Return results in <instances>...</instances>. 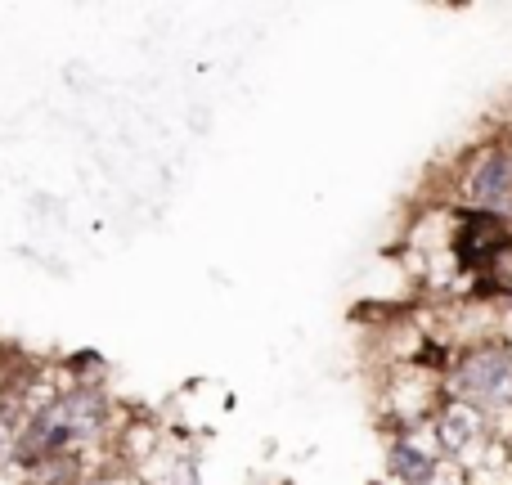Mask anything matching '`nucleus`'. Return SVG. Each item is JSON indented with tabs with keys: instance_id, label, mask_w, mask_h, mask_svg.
I'll return each instance as SVG.
<instances>
[{
	"instance_id": "f257e3e1",
	"label": "nucleus",
	"mask_w": 512,
	"mask_h": 485,
	"mask_svg": "<svg viewBox=\"0 0 512 485\" xmlns=\"http://www.w3.org/2000/svg\"><path fill=\"white\" fill-rule=\"evenodd\" d=\"M454 400L468 405H512V355L508 351H468L454 373Z\"/></svg>"
},
{
	"instance_id": "f03ea898",
	"label": "nucleus",
	"mask_w": 512,
	"mask_h": 485,
	"mask_svg": "<svg viewBox=\"0 0 512 485\" xmlns=\"http://www.w3.org/2000/svg\"><path fill=\"white\" fill-rule=\"evenodd\" d=\"M512 243V230L504 216L495 212H472L468 221L459 225V234H454V247H459V261L472 265V270H481V265L490 261V256L499 252V247Z\"/></svg>"
},
{
	"instance_id": "7ed1b4c3",
	"label": "nucleus",
	"mask_w": 512,
	"mask_h": 485,
	"mask_svg": "<svg viewBox=\"0 0 512 485\" xmlns=\"http://www.w3.org/2000/svg\"><path fill=\"white\" fill-rule=\"evenodd\" d=\"M468 194H472V203L495 207V216H504V207L512 203V162H508V153L495 149V153H486V158L472 167Z\"/></svg>"
},
{
	"instance_id": "20e7f679",
	"label": "nucleus",
	"mask_w": 512,
	"mask_h": 485,
	"mask_svg": "<svg viewBox=\"0 0 512 485\" xmlns=\"http://www.w3.org/2000/svg\"><path fill=\"white\" fill-rule=\"evenodd\" d=\"M481 427H486V414H481L477 405H468V400H450V405L441 409V418H436L432 432L445 450H468V445L481 436Z\"/></svg>"
},
{
	"instance_id": "39448f33",
	"label": "nucleus",
	"mask_w": 512,
	"mask_h": 485,
	"mask_svg": "<svg viewBox=\"0 0 512 485\" xmlns=\"http://www.w3.org/2000/svg\"><path fill=\"white\" fill-rule=\"evenodd\" d=\"M391 472L405 485H423L436 472V450L414 445V436H400V445L391 450Z\"/></svg>"
},
{
	"instance_id": "423d86ee",
	"label": "nucleus",
	"mask_w": 512,
	"mask_h": 485,
	"mask_svg": "<svg viewBox=\"0 0 512 485\" xmlns=\"http://www.w3.org/2000/svg\"><path fill=\"white\" fill-rule=\"evenodd\" d=\"M72 472H77V463L68 454H50V459L32 463V485H72Z\"/></svg>"
},
{
	"instance_id": "0eeeda50",
	"label": "nucleus",
	"mask_w": 512,
	"mask_h": 485,
	"mask_svg": "<svg viewBox=\"0 0 512 485\" xmlns=\"http://www.w3.org/2000/svg\"><path fill=\"white\" fill-rule=\"evenodd\" d=\"M481 274H486V283L495 292H512V243L499 247V252L490 256L486 265H481Z\"/></svg>"
}]
</instances>
